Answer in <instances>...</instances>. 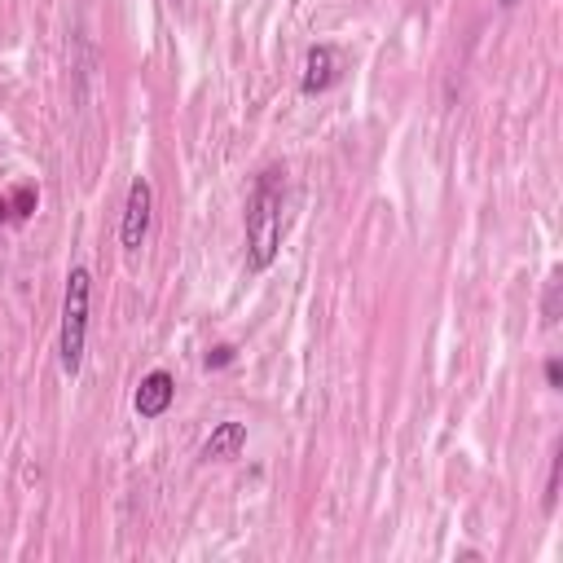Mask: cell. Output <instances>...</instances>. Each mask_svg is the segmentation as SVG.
I'll use <instances>...</instances> for the list:
<instances>
[{"mask_svg":"<svg viewBox=\"0 0 563 563\" xmlns=\"http://www.w3.org/2000/svg\"><path fill=\"white\" fill-rule=\"evenodd\" d=\"M278 242H282V172L269 168L247 203V264L251 269L256 273L269 269L278 260Z\"/></svg>","mask_w":563,"mask_h":563,"instance_id":"cell-1","label":"cell"},{"mask_svg":"<svg viewBox=\"0 0 563 563\" xmlns=\"http://www.w3.org/2000/svg\"><path fill=\"white\" fill-rule=\"evenodd\" d=\"M88 300H93V278L88 269H71L66 278V300H62V370L80 374L84 361V339H88Z\"/></svg>","mask_w":563,"mask_h":563,"instance_id":"cell-2","label":"cell"},{"mask_svg":"<svg viewBox=\"0 0 563 563\" xmlns=\"http://www.w3.org/2000/svg\"><path fill=\"white\" fill-rule=\"evenodd\" d=\"M150 207H154V190L146 176H137L128 185V207H124V251H141L150 229Z\"/></svg>","mask_w":563,"mask_h":563,"instance_id":"cell-3","label":"cell"},{"mask_svg":"<svg viewBox=\"0 0 563 563\" xmlns=\"http://www.w3.org/2000/svg\"><path fill=\"white\" fill-rule=\"evenodd\" d=\"M172 396H176V383H172V374L168 370H154L141 379V388H137V414L141 418H159V414H168V405H172Z\"/></svg>","mask_w":563,"mask_h":563,"instance_id":"cell-4","label":"cell"},{"mask_svg":"<svg viewBox=\"0 0 563 563\" xmlns=\"http://www.w3.org/2000/svg\"><path fill=\"white\" fill-rule=\"evenodd\" d=\"M335 75H339V58H335V49L330 44H313L308 49V62H304V93L313 97V93H326L330 84H335Z\"/></svg>","mask_w":563,"mask_h":563,"instance_id":"cell-5","label":"cell"},{"mask_svg":"<svg viewBox=\"0 0 563 563\" xmlns=\"http://www.w3.org/2000/svg\"><path fill=\"white\" fill-rule=\"evenodd\" d=\"M247 445V427L242 423H220L203 445V458L207 462H225V458H238V449Z\"/></svg>","mask_w":563,"mask_h":563,"instance_id":"cell-6","label":"cell"},{"mask_svg":"<svg viewBox=\"0 0 563 563\" xmlns=\"http://www.w3.org/2000/svg\"><path fill=\"white\" fill-rule=\"evenodd\" d=\"M559 322V273L550 278V291H546V326Z\"/></svg>","mask_w":563,"mask_h":563,"instance_id":"cell-7","label":"cell"},{"mask_svg":"<svg viewBox=\"0 0 563 563\" xmlns=\"http://www.w3.org/2000/svg\"><path fill=\"white\" fill-rule=\"evenodd\" d=\"M234 361V348H216V352H207V370H220V366H229Z\"/></svg>","mask_w":563,"mask_h":563,"instance_id":"cell-8","label":"cell"},{"mask_svg":"<svg viewBox=\"0 0 563 563\" xmlns=\"http://www.w3.org/2000/svg\"><path fill=\"white\" fill-rule=\"evenodd\" d=\"M546 383H550V388H559V383H563V366H559V361H550V366H546Z\"/></svg>","mask_w":563,"mask_h":563,"instance_id":"cell-9","label":"cell"},{"mask_svg":"<svg viewBox=\"0 0 563 563\" xmlns=\"http://www.w3.org/2000/svg\"><path fill=\"white\" fill-rule=\"evenodd\" d=\"M515 5H520V0H502V9H515Z\"/></svg>","mask_w":563,"mask_h":563,"instance_id":"cell-10","label":"cell"}]
</instances>
